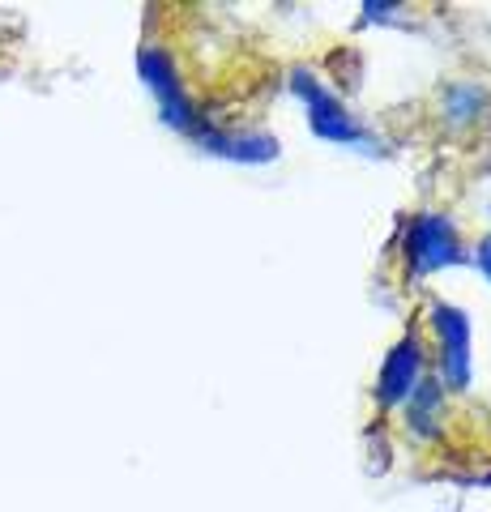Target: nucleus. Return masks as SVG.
I'll use <instances>...</instances> for the list:
<instances>
[{
	"mask_svg": "<svg viewBox=\"0 0 491 512\" xmlns=\"http://www.w3.org/2000/svg\"><path fill=\"white\" fill-rule=\"evenodd\" d=\"M415 376H419V346L402 342L389 355L385 376H380V402L393 406V402H402V397H410V389H415Z\"/></svg>",
	"mask_w": 491,
	"mask_h": 512,
	"instance_id": "7ed1b4c3",
	"label": "nucleus"
},
{
	"mask_svg": "<svg viewBox=\"0 0 491 512\" xmlns=\"http://www.w3.org/2000/svg\"><path fill=\"white\" fill-rule=\"evenodd\" d=\"M406 256L415 269H436L457 256V239L449 231L445 218H423L415 222V231H410V244H406Z\"/></svg>",
	"mask_w": 491,
	"mask_h": 512,
	"instance_id": "f257e3e1",
	"label": "nucleus"
},
{
	"mask_svg": "<svg viewBox=\"0 0 491 512\" xmlns=\"http://www.w3.org/2000/svg\"><path fill=\"white\" fill-rule=\"evenodd\" d=\"M483 269H487V278H491V239L483 244Z\"/></svg>",
	"mask_w": 491,
	"mask_h": 512,
	"instance_id": "20e7f679",
	"label": "nucleus"
},
{
	"mask_svg": "<svg viewBox=\"0 0 491 512\" xmlns=\"http://www.w3.org/2000/svg\"><path fill=\"white\" fill-rule=\"evenodd\" d=\"M436 333H440V367H445V380L453 384H466L470 367H466V316L457 308H436Z\"/></svg>",
	"mask_w": 491,
	"mask_h": 512,
	"instance_id": "f03ea898",
	"label": "nucleus"
}]
</instances>
